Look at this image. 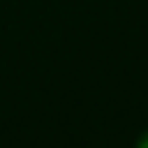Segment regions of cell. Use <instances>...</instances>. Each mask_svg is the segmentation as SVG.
<instances>
[{
	"instance_id": "6da1fadb",
	"label": "cell",
	"mask_w": 148,
	"mask_h": 148,
	"mask_svg": "<svg viewBox=\"0 0 148 148\" xmlns=\"http://www.w3.org/2000/svg\"><path fill=\"white\" fill-rule=\"evenodd\" d=\"M136 148H148V130L139 136V141H136Z\"/></svg>"
}]
</instances>
